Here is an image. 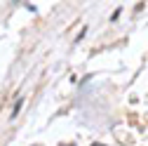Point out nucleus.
<instances>
[{
    "mask_svg": "<svg viewBox=\"0 0 148 146\" xmlns=\"http://www.w3.org/2000/svg\"><path fill=\"white\" fill-rule=\"evenodd\" d=\"M94 146H101V144H94Z\"/></svg>",
    "mask_w": 148,
    "mask_h": 146,
    "instance_id": "f257e3e1",
    "label": "nucleus"
}]
</instances>
